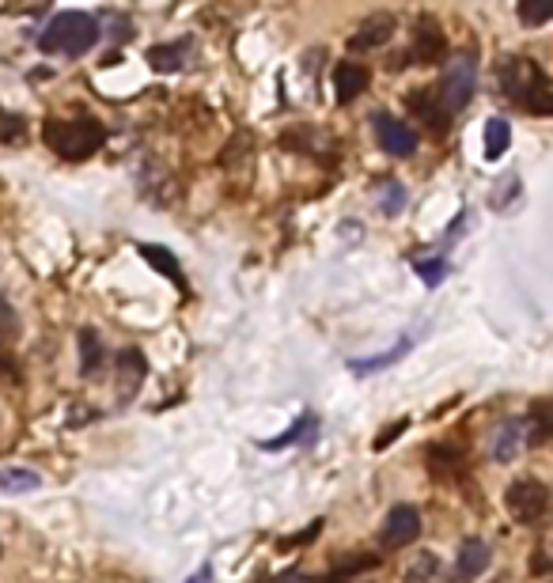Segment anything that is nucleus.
I'll use <instances>...</instances> for the list:
<instances>
[{
    "label": "nucleus",
    "mask_w": 553,
    "mask_h": 583,
    "mask_svg": "<svg viewBox=\"0 0 553 583\" xmlns=\"http://www.w3.org/2000/svg\"><path fill=\"white\" fill-rule=\"evenodd\" d=\"M436 576H440V561L432 553H421L406 569V583H436Z\"/></svg>",
    "instance_id": "obj_24"
},
{
    "label": "nucleus",
    "mask_w": 553,
    "mask_h": 583,
    "mask_svg": "<svg viewBox=\"0 0 553 583\" xmlns=\"http://www.w3.org/2000/svg\"><path fill=\"white\" fill-rule=\"evenodd\" d=\"M406 353H410V341H398V345L390 349V353H383V356H372V360H353V364H349V367H353L356 375L383 372V367H390V364H395L398 356H406Z\"/></svg>",
    "instance_id": "obj_22"
},
{
    "label": "nucleus",
    "mask_w": 553,
    "mask_h": 583,
    "mask_svg": "<svg viewBox=\"0 0 553 583\" xmlns=\"http://www.w3.org/2000/svg\"><path fill=\"white\" fill-rule=\"evenodd\" d=\"M144 375H148V364H144L141 349H122L118 353V394H122V402H130L141 391Z\"/></svg>",
    "instance_id": "obj_13"
},
{
    "label": "nucleus",
    "mask_w": 553,
    "mask_h": 583,
    "mask_svg": "<svg viewBox=\"0 0 553 583\" xmlns=\"http://www.w3.org/2000/svg\"><path fill=\"white\" fill-rule=\"evenodd\" d=\"M190 583H212V564H206V569H201Z\"/></svg>",
    "instance_id": "obj_34"
},
{
    "label": "nucleus",
    "mask_w": 553,
    "mask_h": 583,
    "mask_svg": "<svg viewBox=\"0 0 553 583\" xmlns=\"http://www.w3.org/2000/svg\"><path fill=\"white\" fill-rule=\"evenodd\" d=\"M190 38L183 42H164V46H152L148 50V65L156 68V73H178V68L186 65V57H190Z\"/></svg>",
    "instance_id": "obj_16"
},
{
    "label": "nucleus",
    "mask_w": 553,
    "mask_h": 583,
    "mask_svg": "<svg viewBox=\"0 0 553 583\" xmlns=\"http://www.w3.org/2000/svg\"><path fill=\"white\" fill-rule=\"evenodd\" d=\"M500 88L516 107L531 110V114H553V88L531 57H508L500 65Z\"/></svg>",
    "instance_id": "obj_3"
},
{
    "label": "nucleus",
    "mask_w": 553,
    "mask_h": 583,
    "mask_svg": "<svg viewBox=\"0 0 553 583\" xmlns=\"http://www.w3.org/2000/svg\"><path fill=\"white\" fill-rule=\"evenodd\" d=\"M474 91H478V62H474L471 54L451 57L444 65V80H440V88H436L440 107L447 110V118L458 114V110L474 99Z\"/></svg>",
    "instance_id": "obj_4"
},
{
    "label": "nucleus",
    "mask_w": 553,
    "mask_h": 583,
    "mask_svg": "<svg viewBox=\"0 0 553 583\" xmlns=\"http://www.w3.org/2000/svg\"><path fill=\"white\" fill-rule=\"evenodd\" d=\"M0 553H4V550H0Z\"/></svg>",
    "instance_id": "obj_36"
},
{
    "label": "nucleus",
    "mask_w": 553,
    "mask_h": 583,
    "mask_svg": "<svg viewBox=\"0 0 553 583\" xmlns=\"http://www.w3.org/2000/svg\"><path fill=\"white\" fill-rule=\"evenodd\" d=\"M489 557H493V550L482 542V538H466V542L458 546V557H455V580L474 583L485 569H489Z\"/></svg>",
    "instance_id": "obj_12"
},
{
    "label": "nucleus",
    "mask_w": 553,
    "mask_h": 583,
    "mask_svg": "<svg viewBox=\"0 0 553 583\" xmlns=\"http://www.w3.org/2000/svg\"><path fill=\"white\" fill-rule=\"evenodd\" d=\"M103 20L110 23V28H114V31H110V38H114V42L133 38V20H130V15H122V12H107Z\"/></svg>",
    "instance_id": "obj_29"
},
{
    "label": "nucleus",
    "mask_w": 553,
    "mask_h": 583,
    "mask_svg": "<svg viewBox=\"0 0 553 583\" xmlns=\"http://www.w3.org/2000/svg\"><path fill=\"white\" fill-rule=\"evenodd\" d=\"M368 80H372V73L364 65H356V62H342L334 68V96L338 102H353L361 91H368Z\"/></svg>",
    "instance_id": "obj_14"
},
{
    "label": "nucleus",
    "mask_w": 553,
    "mask_h": 583,
    "mask_svg": "<svg viewBox=\"0 0 553 583\" xmlns=\"http://www.w3.org/2000/svg\"><path fill=\"white\" fill-rule=\"evenodd\" d=\"M42 141H46V148L57 152L62 160L80 163L103 148L107 130L96 118H49V122L42 125Z\"/></svg>",
    "instance_id": "obj_2"
},
{
    "label": "nucleus",
    "mask_w": 553,
    "mask_h": 583,
    "mask_svg": "<svg viewBox=\"0 0 553 583\" xmlns=\"http://www.w3.org/2000/svg\"><path fill=\"white\" fill-rule=\"evenodd\" d=\"M516 15L527 28H542V23L553 20V0H523V4L516 8Z\"/></svg>",
    "instance_id": "obj_23"
},
{
    "label": "nucleus",
    "mask_w": 553,
    "mask_h": 583,
    "mask_svg": "<svg viewBox=\"0 0 553 583\" xmlns=\"http://www.w3.org/2000/svg\"><path fill=\"white\" fill-rule=\"evenodd\" d=\"M413 270L421 273V280L429 288H436L447 277V262L444 258H413Z\"/></svg>",
    "instance_id": "obj_25"
},
{
    "label": "nucleus",
    "mask_w": 553,
    "mask_h": 583,
    "mask_svg": "<svg viewBox=\"0 0 553 583\" xmlns=\"http://www.w3.org/2000/svg\"><path fill=\"white\" fill-rule=\"evenodd\" d=\"M406 428H410V421H395V425H390V428H387V432H383V436H379V440H376V451H383V448H387V443H390V440H395V436H398V432H406Z\"/></svg>",
    "instance_id": "obj_32"
},
{
    "label": "nucleus",
    "mask_w": 553,
    "mask_h": 583,
    "mask_svg": "<svg viewBox=\"0 0 553 583\" xmlns=\"http://www.w3.org/2000/svg\"><path fill=\"white\" fill-rule=\"evenodd\" d=\"M516 194H519V178L508 175V178H505V194L493 197V205H497V209H505V201H508V197H516Z\"/></svg>",
    "instance_id": "obj_31"
},
{
    "label": "nucleus",
    "mask_w": 553,
    "mask_h": 583,
    "mask_svg": "<svg viewBox=\"0 0 553 583\" xmlns=\"http://www.w3.org/2000/svg\"><path fill=\"white\" fill-rule=\"evenodd\" d=\"M277 583H308V576H303V572H285Z\"/></svg>",
    "instance_id": "obj_33"
},
{
    "label": "nucleus",
    "mask_w": 553,
    "mask_h": 583,
    "mask_svg": "<svg viewBox=\"0 0 553 583\" xmlns=\"http://www.w3.org/2000/svg\"><path fill=\"white\" fill-rule=\"evenodd\" d=\"M319 530H322V519H314L311 527H303V530H300V535L280 538V542H277V550H300L303 542H314V538H319Z\"/></svg>",
    "instance_id": "obj_28"
},
{
    "label": "nucleus",
    "mask_w": 553,
    "mask_h": 583,
    "mask_svg": "<svg viewBox=\"0 0 553 583\" xmlns=\"http://www.w3.org/2000/svg\"><path fill=\"white\" fill-rule=\"evenodd\" d=\"M76 345H80V375H84V380L99 375V367H103V360H107L103 338H99V333L91 330V326H84L80 338H76Z\"/></svg>",
    "instance_id": "obj_15"
},
{
    "label": "nucleus",
    "mask_w": 553,
    "mask_h": 583,
    "mask_svg": "<svg viewBox=\"0 0 553 583\" xmlns=\"http://www.w3.org/2000/svg\"><path fill=\"white\" fill-rule=\"evenodd\" d=\"M99 20L88 12H57L54 20L42 28L38 50L49 57H84L99 42Z\"/></svg>",
    "instance_id": "obj_1"
},
{
    "label": "nucleus",
    "mask_w": 553,
    "mask_h": 583,
    "mask_svg": "<svg viewBox=\"0 0 553 583\" xmlns=\"http://www.w3.org/2000/svg\"><path fill=\"white\" fill-rule=\"evenodd\" d=\"M402 201H406V190L395 183V178H387V183H383V212L395 217V212L402 209Z\"/></svg>",
    "instance_id": "obj_27"
},
{
    "label": "nucleus",
    "mask_w": 553,
    "mask_h": 583,
    "mask_svg": "<svg viewBox=\"0 0 553 583\" xmlns=\"http://www.w3.org/2000/svg\"><path fill=\"white\" fill-rule=\"evenodd\" d=\"M406 110H410L413 118H421V122L429 125L436 136L447 133V110L440 107L436 88H413L410 96H406Z\"/></svg>",
    "instance_id": "obj_10"
},
{
    "label": "nucleus",
    "mask_w": 553,
    "mask_h": 583,
    "mask_svg": "<svg viewBox=\"0 0 553 583\" xmlns=\"http://www.w3.org/2000/svg\"><path fill=\"white\" fill-rule=\"evenodd\" d=\"M390 34H395V15L376 12V15H368V20H364L353 34H349V50H356V54H364V50H379L390 42Z\"/></svg>",
    "instance_id": "obj_11"
},
{
    "label": "nucleus",
    "mask_w": 553,
    "mask_h": 583,
    "mask_svg": "<svg viewBox=\"0 0 553 583\" xmlns=\"http://www.w3.org/2000/svg\"><path fill=\"white\" fill-rule=\"evenodd\" d=\"M508 148H512V125L505 118H489L485 122V160L497 163Z\"/></svg>",
    "instance_id": "obj_18"
},
{
    "label": "nucleus",
    "mask_w": 553,
    "mask_h": 583,
    "mask_svg": "<svg viewBox=\"0 0 553 583\" xmlns=\"http://www.w3.org/2000/svg\"><path fill=\"white\" fill-rule=\"evenodd\" d=\"M505 504H508V516H512L516 522L534 527V522L546 519V512L553 504V493H550V485L539 482V477H519V482L508 485Z\"/></svg>",
    "instance_id": "obj_5"
},
{
    "label": "nucleus",
    "mask_w": 553,
    "mask_h": 583,
    "mask_svg": "<svg viewBox=\"0 0 553 583\" xmlns=\"http://www.w3.org/2000/svg\"><path fill=\"white\" fill-rule=\"evenodd\" d=\"M12 338H15V315H12V307L0 299V345H8Z\"/></svg>",
    "instance_id": "obj_30"
},
{
    "label": "nucleus",
    "mask_w": 553,
    "mask_h": 583,
    "mask_svg": "<svg viewBox=\"0 0 553 583\" xmlns=\"http://www.w3.org/2000/svg\"><path fill=\"white\" fill-rule=\"evenodd\" d=\"M421 538V512L413 504H398V508L387 512L379 527V546L383 550H406Z\"/></svg>",
    "instance_id": "obj_6"
},
{
    "label": "nucleus",
    "mask_w": 553,
    "mask_h": 583,
    "mask_svg": "<svg viewBox=\"0 0 553 583\" xmlns=\"http://www.w3.org/2000/svg\"><path fill=\"white\" fill-rule=\"evenodd\" d=\"M444 57H447V38H444V31H440V23L432 20V15H421V20H417V31H413L410 54L398 57V65H402V62H413V65H440Z\"/></svg>",
    "instance_id": "obj_7"
},
{
    "label": "nucleus",
    "mask_w": 553,
    "mask_h": 583,
    "mask_svg": "<svg viewBox=\"0 0 553 583\" xmlns=\"http://www.w3.org/2000/svg\"><path fill=\"white\" fill-rule=\"evenodd\" d=\"M372 133H376L379 148L395 160H410L417 152V133L406 122H398L395 114H387V110L372 114Z\"/></svg>",
    "instance_id": "obj_8"
},
{
    "label": "nucleus",
    "mask_w": 553,
    "mask_h": 583,
    "mask_svg": "<svg viewBox=\"0 0 553 583\" xmlns=\"http://www.w3.org/2000/svg\"><path fill=\"white\" fill-rule=\"evenodd\" d=\"M349 583H353V580H349ZM368 583H372V580H368Z\"/></svg>",
    "instance_id": "obj_35"
},
{
    "label": "nucleus",
    "mask_w": 553,
    "mask_h": 583,
    "mask_svg": "<svg viewBox=\"0 0 553 583\" xmlns=\"http://www.w3.org/2000/svg\"><path fill=\"white\" fill-rule=\"evenodd\" d=\"M35 488H42V477L35 474V470L27 466H8L0 470V493H35Z\"/></svg>",
    "instance_id": "obj_20"
},
{
    "label": "nucleus",
    "mask_w": 553,
    "mask_h": 583,
    "mask_svg": "<svg viewBox=\"0 0 553 583\" xmlns=\"http://www.w3.org/2000/svg\"><path fill=\"white\" fill-rule=\"evenodd\" d=\"M534 440H542L539 425L531 417H512V421H505L497 428V436H493V462H512Z\"/></svg>",
    "instance_id": "obj_9"
},
{
    "label": "nucleus",
    "mask_w": 553,
    "mask_h": 583,
    "mask_svg": "<svg viewBox=\"0 0 553 583\" xmlns=\"http://www.w3.org/2000/svg\"><path fill=\"white\" fill-rule=\"evenodd\" d=\"M429 466H432V474H447V470L458 466V451L451 448V443H440V448H432Z\"/></svg>",
    "instance_id": "obj_26"
},
{
    "label": "nucleus",
    "mask_w": 553,
    "mask_h": 583,
    "mask_svg": "<svg viewBox=\"0 0 553 583\" xmlns=\"http://www.w3.org/2000/svg\"><path fill=\"white\" fill-rule=\"evenodd\" d=\"M141 258L152 265V270H159L167 280L178 288V292H186V277H183V265H178V258L172 251H164V246H152V243H141Z\"/></svg>",
    "instance_id": "obj_17"
},
{
    "label": "nucleus",
    "mask_w": 553,
    "mask_h": 583,
    "mask_svg": "<svg viewBox=\"0 0 553 583\" xmlns=\"http://www.w3.org/2000/svg\"><path fill=\"white\" fill-rule=\"evenodd\" d=\"M319 432V417L314 414H303L300 421H296L288 432H280L277 440H262V448L266 451H280V448H292V443H300V440H311V436Z\"/></svg>",
    "instance_id": "obj_19"
},
{
    "label": "nucleus",
    "mask_w": 553,
    "mask_h": 583,
    "mask_svg": "<svg viewBox=\"0 0 553 583\" xmlns=\"http://www.w3.org/2000/svg\"><path fill=\"white\" fill-rule=\"evenodd\" d=\"M23 141H27V118L0 107V144H23Z\"/></svg>",
    "instance_id": "obj_21"
}]
</instances>
